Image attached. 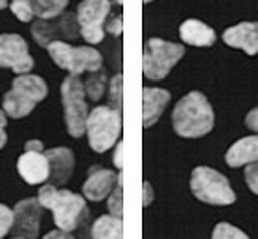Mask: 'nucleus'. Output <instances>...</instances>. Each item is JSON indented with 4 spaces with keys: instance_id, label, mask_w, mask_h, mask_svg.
Returning a JSON list of instances; mask_svg holds the SVG:
<instances>
[{
    "instance_id": "nucleus-1",
    "label": "nucleus",
    "mask_w": 258,
    "mask_h": 239,
    "mask_svg": "<svg viewBox=\"0 0 258 239\" xmlns=\"http://www.w3.org/2000/svg\"><path fill=\"white\" fill-rule=\"evenodd\" d=\"M173 129L183 138H199L214 127V111L201 92L192 91L177 101L172 114Z\"/></svg>"
},
{
    "instance_id": "nucleus-2",
    "label": "nucleus",
    "mask_w": 258,
    "mask_h": 239,
    "mask_svg": "<svg viewBox=\"0 0 258 239\" xmlns=\"http://www.w3.org/2000/svg\"><path fill=\"white\" fill-rule=\"evenodd\" d=\"M37 201L43 208H48L54 213V221L57 230L63 232H74L80 228L83 219L87 217L85 199L74 191L59 190L57 186L46 184L39 190Z\"/></svg>"
},
{
    "instance_id": "nucleus-3",
    "label": "nucleus",
    "mask_w": 258,
    "mask_h": 239,
    "mask_svg": "<svg viewBox=\"0 0 258 239\" xmlns=\"http://www.w3.org/2000/svg\"><path fill=\"white\" fill-rule=\"evenodd\" d=\"M48 94V87L39 75L22 74L15 77L10 92H6L2 107L4 112L11 118H24L33 111L39 101H43Z\"/></svg>"
},
{
    "instance_id": "nucleus-4",
    "label": "nucleus",
    "mask_w": 258,
    "mask_h": 239,
    "mask_svg": "<svg viewBox=\"0 0 258 239\" xmlns=\"http://www.w3.org/2000/svg\"><path fill=\"white\" fill-rule=\"evenodd\" d=\"M87 136L89 145L96 153H105L118 142V136L122 133V112L113 107H94L89 112L87 120Z\"/></svg>"
},
{
    "instance_id": "nucleus-5",
    "label": "nucleus",
    "mask_w": 258,
    "mask_h": 239,
    "mask_svg": "<svg viewBox=\"0 0 258 239\" xmlns=\"http://www.w3.org/2000/svg\"><path fill=\"white\" fill-rule=\"evenodd\" d=\"M190 186L196 199L207 204H216V206H229L236 201V193L231 188L225 175L220 171L212 170L209 166H198L192 171Z\"/></svg>"
},
{
    "instance_id": "nucleus-6",
    "label": "nucleus",
    "mask_w": 258,
    "mask_h": 239,
    "mask_svg": "<svg viewBox=\"0 0 258 239\" xmlns=\"http://www.w3.org/2000/svg\"><path fill=\"white\" fill-rule=\"evenodd\" d=\"M48 53L50 57L54 59V63L59 68L70 72V75H80L85 72H98L102 70V53L98 52L96 48L91 46H70V44L63 43V41H55V43L48 44Z\"/></svg>"
},
{
    "instance_id": "nucleus-7",
    "label": "nucleus",
    "mask_w": 258,
    "mask_h": 239,
    "mask_svg": "<svg viewBox=\"0 0 258 239\" xmlns=\"http://www.w3.org/2000/svg\"><path fill=\"white\" fill-rule=\"evenodd\" d=\"M184 48L181 44L168 43L162 39H150L144 44L142 72L148 79H164L170 70L183 59Z\"/></svg>"
},
{
    "instance_id": "nucleus-8",
    "label": "nucleus",
    "mask_w": 258,
    "mask_h": 239,
    "mask_svg": "<svg viewBox=\"0 0 258 239\" xmlns=\"http://www.w3.org/2000/svg\"><path fill=\"white\" fill-rule=\"evenodd\" d=\"M61 98L64 107V122L69 134L74 138L83 136L89 120V109H87V94L83 81L78 75H69L61 85Z\"/></svg>"
},
{
    "instance_id": "nucleus-9",
    "label": "nucleus",
    "mask_w": 258,
    "mask_h": 239,
    "mask_svg": "<svg viewBox=\"0 0 258 239\" xmlns=\"http://www.w3.org/2000/svg\"><path fill=\"white\" fill-rule=\"evenodd\" d=\"M111 13L109 0H81L78 4V24L81 37L89 44H98L103 41V24Z\"/></svg>"
},
{
    "instance_id": "nucleus-10",
    "label": "nucleus",
    "mask_w": 258,
    "mask_h": 239,
    "mask_svg": "<svg viewBox=\"0 0 258 239\" xmlns=\"http://www.w3.org/2000/svg\"><path fill=\"white\" fill-rule=\"evenodd\" d=\"M32 35L41 46H48L55 41H72L80 35V24L74 13H63V15L50 19V21L33 22Z\"/></svg>"
},
{
    "instance_id": "nucleus-11",
    "label": "nucleus",
    "mask_w": 258,
    "mask_h": 239,
    "mask_svg": "<svg viewBox=\"0 0 258 239\" xmlns=\"http://www.w3.org/2000/svg\"><path fill=\"white\" fill-rule=\"evenodd\" d=\"M0 66L17 74H26L33 68V59L28 52V44L21 35L2 33L0 35Z\"/></svg>"
},
{
    "instance_id": "nucleus-12",
    "label": "nucleus",
    "mask_w": 258,
    "mask_h": 239,
    "mask_svg": "<svg viewBox=\"0 0 258 239\" xmlns=\"http://www.w3.org/2000/svg\"><path fill=\"white\" fill-rule=\"evenodd\" d=\"M41 202L37 199H26L21 201L13 210V226L11 230L17 237L35 239L41 226Z\"/></svg>"
},
{
    "instance_id": "nucleus-13",
    "label": "nucleus",
    "mask_w": 258,
    "mask_h": 239,
    "mask_svg": "<svg viewBox=\"0 0 258 239\" xmlns=\"http://www.w3.org/2000/svg\"><path fill=\"white\" fill-rule=\"evenodd\" d=\"M118 177L113 170H105L102 166H92L89 170L87 181L83 184V195L89 201H103L111 195V191L114 190Z\"/></svg>"
},
{
    "instance_id": "nucleus-14",
    "label": "nucleus",
    "mask_w": 258,
    "mask_h": 239,
    "mask_svg": "<svg viewBox=\"0 0 258 239\" xmlns=\"http://www.w3.org/2000/svg\"><path fill=\"white\" fill-rule=\"evenodd\" d=\"M221 37L229 46L238 48L247 55L258 53V22H240L236 26L227 28Z\"/></svg>"
},
{
    "instance_id": "nucleus-15",
    "label": "nucleus",
    "mask_w": 258,
    "mask_h": 239,
    "mask_svg": "<svg viewBox=\"0 0 258 239\" xmlns=\"http://www.w3.org/2000/svg\"><path fill=\"white\" fill-rule=\"evenodd\" d=\"M17 170L28 184H43L50 179V164L44 151H26L17 162Z\"/></svg>"
},
{
    "instance_id": "nucleus-16",
    "label": "nucleus",
    "mask_w": 258,
    "mask_h": 239,
    "mask_svg": "<svg viewBox=\"0 0 258 239\" xmlns=\"http://www.w3.org/2000/svg\"><path fill=\"white\" fill-rule=\"evenodd\" d=\"M50 164V184L59 186L69 181L74 171V154L69 147H54L44 151Z\"/></svg>"
},
{
    "instance_id": "nucleus-17",
    "label": "nucleus",
    "mask_w": 258,
    "mask_h": 239,
    "mask_svg": "<svg viewBox=\"0 0 258 239\" xmlns=\"http://www.w3.org/2000/svg\"><path fill=\"white\" fill-rule=\"evenodd\" d=\"M168 101H170V92L164 91V89H151V87H146L142 91V105H144V127H151L159 122L161 114L166 109Z\"/></svg>"
},
{
    "instance_id": "nucleus-18",
    "label": "nucleus",
    "mask_w": 258,
    "mask_h": 239,
    "mask_svg": "<svg viewBox=\"0 0 258 239\" xmlns=\"http://www.w3.org/2000/svg\"><path fill=\"white\" fill-rule=\"evenodd\" d=\"M258 160V136H245L229 147L225 154V162L231 168H242Z\"/></svg>"
},
{
    "instance_id": "nucleus-19",
    "label": "nucleus",
    "mask_w": 258,
    "mask_h": 239,
    "mask_svg": "<svg viewBox=\"0 0 258 239\" xmlns=\"http://www.w3.org/2000/svg\"><path fill=\"white\" fill-rule=\"evenodd\" d=\"M179 35L186 44L192 46H212L216 41V33L210 26H207L205 22L198 21V19H188L184 21L179 28Z\"/></svg>"
},
{
    "instance_id": "nucleus-20",
    "label": "nucleus",
    "mask_w": 258,
    "mask_h": 239,
    "mask_svg": "<svg viewBox=\"0 0 258 239\" xmlns=\"http://www.w3.org/2000/svg\"><path fill=\"white\" fill-rule=\"evenodd\" d=\"M92 239H124V224L122 219L113 215H102L94 221L91 228Z\"/></svg>"
},
{
    "instance_id": "nucleus-21",
    "label": "nucleus",
    "mask_w": 258,
    "mask_h": 239,
    "mask_svg": "<svg viewBox=\"0 0 258 239\" xmlns=\"http://www.w3.org/2000/svg\"><path fill=\"white\" fill-rule=\"evenodd\" d=\"M30 2H32L35 17L43 21H50V19L63 15L64 8L69 4V0H30Z\"/></svg>"
},
{
    "instance_id": "nucleus-22",
    "label": "nucleus",
    "mask_w": 258,
    "mask_h": 239,
    "mask_svg": "<svg viewBox=\"0 0 258 239\" xmlns=\"http://www.w3.org/2000/svg\"><path fill=\"white\" fill-rule=\"evenodd\" d=\"M107 208H109V215L118 219L124 217V175L122 173H120L114 190L107 197Z\"/></svg>"
},
{
    "instance_id": "nucleus-23",
    "label": "nucleus",
    "mask_w": 258,
    "mask_h": 239,
    "mask_svg": "<svg viewBox=\"0 0 258 239\" xmlns=\"http://www.w3.org/2000/svg\"><path fill=\"white\" fill-rule=\"evenodd\" d=\"M85 87V94L89 96V100L98 101L105 92V87H107V75L103 70H98V72H92L91 77L83 83Z\"/></svg>"
},
{
    "instance_id": "nucleus-24",
    "label": "nucleus",
    "mask_w": 258,
    "mask_h": 239,
    "mask_svg": "<svg viewBox=\"0 0 258 239\" xmlns=\"http://www.w3.org/2000/svg\"><path fill=\"white\" fill-rule=\"evenodd\" d=\"M122 91H124V77L116 74L109 83V107L122 112Z\"/></svg>"
},
{
    "instance_id": "nucleus-25",
    "label": "nucleus",
    "mask_w": 258,
    "mask_h": 239,
    "mask_svg": "<svg viewBox=\"0 0 258 239\" xmlns=\"http://www.w3.org/2000/svg\"><path fill=\"white\" fill-rule=\"evenodd\" d=\"M210 239H249V235L229 223H218L212 230Z\"/></svg>"
},
{
    "instance_id": "nucleus-26",
    "label": "nucleus",
    "mask_w": 258,
    "mask_h": 239,
    "mask_svg": "<svg viewBox=\"0 0 258 239\" xmlns=\"http://www.w3.org/2000/svg\"><path fill=\"white\" fill-rule=\"evenodd\" d=\"M10 8H11V11H13V15L22 22H30L33 17H35L30 0H11Z\"/></svg>"
},
{
    "instance_id": "nucleus-27",
    "label": "nucleus",
    "mask_w": 258,
    "mask_h": 239,
    "mask_svg": "<svg viewBox=\"0 0 258 239\" xmlns=\"http://www.w3.org/2000/svg\"><path fill=\"white\" fill-rule=\"evenodd\" d=\"M13 226V210L0 204V239L4 237Z\"/></svg>"
},
{
    "instance_id": "nucleus-28",
    "label": "nucleus",
    "mask_w": 258,
    "mask_h": 239,
    "mask_svg": "<svg viewBox=\"0 0 258 239\" xmlns=\"http://www.w3.org/2000/svg\"><path fill=\"white\" fill-rule=\"evenodd\" d=\"M245 182H247L249 190L258 195V160L245 168Z\"/></svg>"
},
{
    "instance_id": "nucleus-29",
    "label": "nucleus",
    "mask_w": 258,
    "mask_h": 239,
    "mask_svg": "<svg viewBox=\"0 0 258 239\" xmlns=\"http://www.w3.org/2000/svg\"><path fill=\"white\" fill-rule=\"evenodd\" d=\"M107 32L113 33V35H120L122 33V15H114L113 19H109Z\"/></svg>"
},
{
    "instance_id": "nucleus-30",
    "label": "nucleus",
    "mask_w": 258,
    "mask_h": 239,
    "mask_svg": "<svg viewBox=\"0 0 258 239\" xmlns=\"http://www.w3.org/2000/svg\"><path fill=\"white\" fill-rule=\"evenodd\" d=\"M245 125H247L251 131L258 133V107H256V109H253V111L245 116Z\"/></svg>"
},
{
    "instance_id": "nucleus-31",
    "label": "nucleus",
    "mask_w": 258,
    "mask_h": 239,
    "mask_svg": "<svg viewBox=\"0 0 258 239\" xmlns=\"http://www.w3.org/2000/svg\"><path fill=\"white\" fill-rule=\"evenodd\" d=\"M114 166L118 170L124 168V142L116 143V149H114Z\"/></svg>"
},
{
    "instance_id": "nucleus-32",
    "label": "nucleus",
    "mask_w": 258,
    "mask_h": 239,
    "mask_svg": "<svg viewBox=\"0 0 258 239\" xmlns=\"http://www.w3.org/2000/svg\"><path fill=\"white\" fill-rule=\"evenodd\" d=\"M6 112L0 111V149L6 145Z\"/></svg>"
},
{
    "instance_id": "nucleus-33",
    "label": "nucleus",
    "mask_w": 258,
    "mask_h": 239,
    "mask_svg": "<svg viewBox=\"0 0 258 239\" xmlns=\"http://www.w3.org/2000/svg\"><path fill=\"white\" fill-rule=\"evenodd\" d=\"M44 239H76L74 235H70V232H63V230H54L50 234L44 235Z\"/></svg>"
},
{
    "instance_id": "nucleus-34",
    "label": "nucleus",
    "mask_w": 258,
    "mask_h": 239,
    "mask_svg": "<svg viewBox=\"0 0 258 239\" xmlns=\"http://www.w3.org/2000/svg\"><path fill=\"white\" fill-rule=\"evenodd\" d=\"M151 201H153V188H151L150 182H144V206H148V204H151Z\"/></svg>"
},
{
    "instance_id": "nucleus-35",
    "label": "nucleus",
    "mask_w": 258,
    "mask_h": 239,
    "mask_svg": "<svg viewBox=\"0 0 258 239\" xmlns=\"http://www.w3.org/2000/svg\"><path fill=\"white\" fill-rule=\"evenodd\" d=\"M26 151H33V153H39V151H44L43 142H39V140H30V142L26 143Z\"/></svg>"
},
{
    "instance_id": "nucleus-36",
    "label": "nucleus",
    "mask_w": 258,
    "mask_h": 239,
    "mask_svg": "<svg viewBox=\"0 0 258 239\" xmlns=\"http://www.w3.org/2000/svg\"><path fill=\"white\" fill-rule=\"evenodd\" d=\"M6 6H8V0H0V10H2V8H6Z\"/></svg>"
},
{
    "instance_id": "nucleus-37",
    "label": "nucleus",
    "mask_w": 258,
    "mask_h": 239,
    "mask_svg": "<svg viewBox=\"0 0 258 239\" xmlns=\"http://www.w3.org/2000/svg\"><path fill=\"white\" fill-rule=\"evenodd\" d=\"M114 2H118V4H122V2H124V0H114Z\"/></svg>"
},
{
    "instance_id": "nucleus-38",
    "label": "nucleus",
    "mask_w": 258,
    "mask_h": 239,
    "mask_svg": "<svg viewBox=\"0 0 258 239\" xmlns=\"http://www.w3.org/2000/svg\"><path fill=\"white\" fill-rule=\"evenodd\" d=\"M144 2H151V0H144Z\"/></svg>"
},
{
    "instance_id": "nucleus-39",
    "label": "nucleus",
    "mask_w": 258,
    "mask_h": 239,
    "mask_svg": "<svg viewBox=\"0 0 258 239\" xmlns=\"http://www.w3.org/2000/svg\"><path fill=\"white\" fill-rule=\"evenodd\" d=\"M13 239H22V237H13Z\"/></svg>"
}]
</instances>
